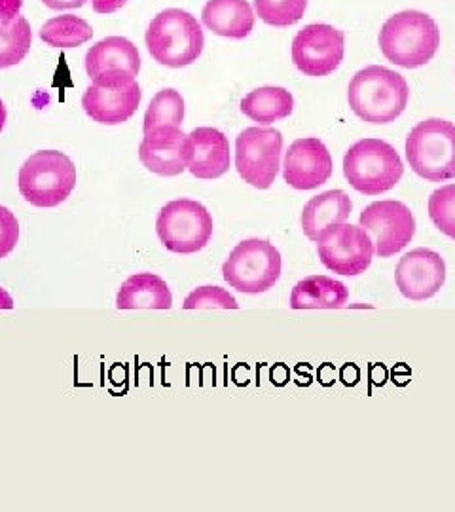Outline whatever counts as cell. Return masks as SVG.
<instances>
[{
  "mask_svg": "<svg viewBox=\"0 0 455 512\" xmlns=\"http://www.w3.org/2000/svg\"><path fill=\"white\" fill-rule=\"evenodd\" d=\"M410 88L404 76L382 65H370L353 76L347 88L351 110L368 124L395 122L408 107Z\"/></svg>",
  "mask_w": 455,
  "mask_h": 512,
  "instance_id": "6da1fadb",
  "label": "cell"
},
{
  "mask_svg": "<svg viewBox=\"0 0 455 512\" xmlns=\"http://www.w3.org/2000/svg\"><path fill=\"white\" fill-rule=\"evenodd\" d=\"M440 31L435 19L418 10H404L383 23L380 48L385 59L402 69L427 65L438 52Z\"/></svg>",
  "mask_w": 455,
  "mask_h": 512,
  "instance_id": "7a4b0ae2",
  "label": "cell"
},
{
  "mask_svg": "<svg viewBox=\"0 0 455 512\" xmlns=\"http://www.w3.org/2000/svg\"><path fill=\"white\" fill-rule=\"evenodd\" d=\"M146 46L152 59L160 65L182 69L198 61L205 37L198 19L192 14L179 8H167L150 21Z\"/></svg>",
  "mask_w": 455,
  "mask_h": 512,
  "instance_id": "3957f363",
  "label": "cell"
},
{
  "mask_svg": "<svg viewBox=\"0 0 455 512\" xmlns=\"http://www.w3.org/2000/svg\"><path fill=\"white\" fill-rule=\"evenodd\" d=\"M76 167L59 150H38L19 169V192L35 207H57L73 194Z\"/></svg>",
  "mask_w": 455,
  "mask_h": 512,
  "instance_id": "277c9868",
  "label": "cell"
},
{
  "mask_svg": "<svg viewBox=\"0 0 455 512\" xmlns=\"http://www.w3.org/2000/svg\"><path fill=\"white\" fill-rule=\"evenodd\" d=\"M406 158L412 171L425 181L455 179V126L448 120L419 122L406 137Z\"/></svg>",
  "mask_w": 455,
  "mask_h": 512,
  "instance_id": "5b68a950",
  "label": "cell"
},
{
  "mask_svg": "<svg viewBox=\"0 0 455 512\" xmlns=\"http://www.w3.org/2000/svg\"><path fill=\"white\" fill-rule=\"evenodd\" d=\"M347 183L364 196H380L393 190L404 175L401 156L382 139H363L349 148L344 158Z\"/></svg>",
  "mask_w": 455,
  "mask_h": 512,
  "instance_id": "8992f818",
  "label": "cell"
},
{
  "mask_svg": "<svg viewBox=\"0 0 455 512\" xmlns=\"http://www.w3.org/2000/svg\"><path fill=\"white\" fill-rule=\"evenodd\" d=\"M222 275L239 293H266L281 277V255L268 239H245L224 262Z\"/></svg>",
  "mask_w": 455,
  "mask_h": 512,
  "instance_id": "52a82bcc",
  "label": "cell"
},
{
  "mask_svg": "<svg viewBox=\"0 0 455 512\" xmlns=\"http://www.w3.org/2000/svg\"><path fill=\"white\" fill-rule=\"evenodd\" d=\"M156 232L167 251L194 255L211 241L213 217L200 202L175 200L162 207L156 220Z\"/></svg>",
  "mask_w": 455,
  "mask_h": 512,
  "instance_id": "ba28073f",
  "label": "cell"
},
{
  "mask_svg": "<svg viewBox=\"0 0 455 512\" xmlns=\"http://www.w3.org/2000/svg\"><path fill=\"white\" fill-rule=\"evenodd\" d=\"M283 135L273 128H247L236 141L239 177L258 190H268L281 167Z\"/></svg>",
  "mask_w": 455,
  "mask_h": 512,
  "instance_id": "9c48e42d",
  "label": "cell"
},
{
  "mask_svg": "<svg viewBox=\"0 0 455 512\" xmlns=\"http://www.w3.org/2000/svg\"><path fill=\"white\" fill-rule=\"evenodd\" d=\"M346 54V35L323 23L304 27L292 40V61L306 76L321 78L334 73Z\"/></svg>",
  "mask_w": 455,
  "mask_h": 512,
  "instance_id": "30bf717a",
  "label": "cell"
},
{
  "mask_svg": "<svg viewBox=\"0 0 455 512\" xmlns=\"http://www.w3.org/2000/svg\"><path fill=\"white\" fill-rule=\"evenodd\" d=\"M359 222L364 232L374 238V251L380 258L401 253L416 234V219L410 207L395 200L370 203Z\"/></svg>",
  "mask_w": 455,
  "mask_h": 512,
  "instance_id": "8fae6325",
  "label": "cell"
},
{
  "mask_svg": "<svg viewBox=\"0 0 455 512\" xmlns=\"http://www.w3.org/2000/svg\"><path fill=\"white\" fill-rule=\"evenodd\" d=\"M317 253L330 272L361 275L370 268L376 251L364 228L344 222L317 241Z\"/></svg>",
  "mask_w": 455,
  "mask_h": 512,
  "instance_id": "7c38bea8",
  "label": "cell"
},
{
  "mask_svg": "<svg viewBox=\"0 0 455 512\" xmlns=\"http://www.w3.org/2000/svg\"><path fill=\"white\" fill-rule=\"evenodd\" d=\"M86 71L97 86L122 88L135 82L141 71V55L128 38H105L88 50Z\"/></svg>",
  "mask_w": 455,
  "mask_h": 512,
  "instance_id": "4fadbf2b",
  "label": "cell"
},
{
  "mask_svg": "<svg viewBox=\"0 0 455 512\" xmlns=\"http://www.w3.org/2000/svg\"><path fill=\"white\" fill-rule=\"evenodd\" d=\"M395 281L404 298L414 302L429 300L446 283V262L431 249H414L399 260Z\"/></svg>",
  "mask_w": 455,
  "mask_h": 512,
  "instance_id": "5bb4252c",
  "label": "cell"
},
{
  "mask_svg": "<svg viewBox=\"0 0 455 512\" xmlns=\"http://www.w3.org/2000/svg\"><path fill=\"white\" fill-rule=\"evenodd\" d=\"M192 152V141L181 129L162 128L145 133L139 147V160L150 173L160 177H177L188 169Z\"/></svg>",
  "mask_w": 455,
  "mask_h": 512,
  "instance_id": "9a60e30c",
  "label": "cell"
},
{
  "mask_svg": "<svg viewBox=\"0 0 455 512\" xmlns=\"http://www.w3.org/2000/svg\"><path fill=\"white\" fill-rule=\"evenodd\" d=\"M332 177V156L323 141L315 137L296 139L283 164L285 183L296 190H315Z\"/></svg>",
  "mask_w": 455,
  "mask_h": 512,
  "instance_id": "2e32d148",
  "label": "cell"
},
{
  "mask_svg": "<svg viewBox=\"0 0 455 512\" xmlns=\"http://www.w3.org/2000/svg\"><path fill=\"white\" fill-rule=\"evenodd\" d=\"M143 92L137 82L122 88H105L91 84L82 97V107L93 122L103 126H118L128 122L137 112Z\"/></svg>",
  "mask_w": 455,
  "mask_h": 512,
  "instance_id": "e0dca14e",
  "label": "cell"
},
{
  "mask_svg": "<svg viewBox=\"0 0 455 512\" xmlns=\"http://www.w3.org/2000/svg\"><path fill=\"white\" fill-rule=\"evenodd\" d=\"M188 137L194 147L188 169L194 177L203 181H213L228 173L230 143L222 131L215 128H198Z\"/></svg>",
  "mask_w": 455,
  "mask_h": 512,
  "instance_id": "ac0fdd59",
  "label": "cell"
},
{
  "mask_svg": "<svg viewBox=\"0 0 455 512\" xmlns=\"http://www.w3.org/2000/svg\"><path fill=\"white\" fill-rule=\"evenodd\" d=\"M353 203L344 190H328L306 203L302 211V230L311 241H319L351 215Z\"/></svg>",
  "mask_w": 455,
  "mask_h": 512,
  "instance_id": "d6986e66",
  "label": "cell"
},
{
  "mask_svg": "<svg viewBox=\"0 0 455 512\" xmlns=\"http://www.w3.org/2000/svg\"><path fill=\"white\" fill-rule=\"evenodd\" d=\"M118 310H171L173 294L160 275L135 274L126 279L116 296Z\"/></svg>",
  "mask_w": 455,
  "mask_h": 512,
  "instance_id": "ffe728a7",
  "label": "cell"
},
{
  "mask_svg": "<svg viewBox=\"0 0 455 512\" xmlns=\"http://www.w3.org/2000/svg\"><path fill=\"white\" fill-rule=\"evenodd\" d=\"M201 19L219 37H249L255 27V12L247 0H209Z\"/></svg>",
  "mask_w": 455,
  "mask_h": 512,
  "instance_id": "44dd1931",
  "label": "cell"
},
{
  "mask_svg": "<svg viewBox=\"0 0 455 512\" xmlns=\"http://www.w3.org/2000/svg\"><path fill=\"white\" fill-rule=\"evenodd\" d=\"M346 285L327 275H310L294 285L292 310H340L347 304Z\"/></svg>",
  "mask_w": 455,
  "mask_h": 512,
  "instance_id": "7402d4cb",
  "label": "cell"
},
{
  "mask_svg": "<svg viewBox=\"0 0 455 512\" xmlns=\"http://www.w3.org/2000/svg\"><path fill=\"white\" fill-rule=\"evenodd\" d=\"M292 109L294 99L291 92L279 86L258 88L241 99V112L260 126H270L273 122L289 118Z\"/></svg>",
  "mask_w": 455,
  "mask_h": 512,
  "instance_id": "603a6c76",
  "label": "cell"
},
{
  "mask_svg": "<svg viewBox=\"0 0 455 512\" xmlns=\"http://www.w3.org/2000/svg\"><path fill=\"white\" fill-rule=\"evenodd\" d=\"M33 44V31L29 21L19 16L14 21L0 18V69L21 63Z\"/></svg>",
  "mask_w": 455,
  "mask_h": 512,
  "instance_id": "cb8c5ba5",
  "label": "cell"
},
{
  "mask_svg": "<svg viewBox=\"0 0 455 512\" xmlns=\"http://www.w3.org/2000/svg\"><path fill=\"white\" fill-rule=\"evenodd\" d=\"M91 37L90 23L78 16H57L40 29V38L52 48H78L90 42Z\"/></svg>",
  "mask_w": 455,
  "mask_h": 512,
  "instance_id": "d4e9b609",
  "label": "cell"
},
{
  "mask_svg": "<svg viewBox=\"0 0 455 512\" xmlns=\"http://www.w3.org/2000/svg\"><path fill=\"white\" fill-rule=\"evenodd\" d=\"M184 120V99L181 93L167 88L156 93L145 114V133L162 128H181Z\"/></svg>",
  "mask_w": 455,
  "mask_h": 512,
  "instance_id": "484cf974",
  "label": "cell"
},
{
  "mask_svg": "<svg viewBox=\"0 0 455 512\" xmlns=\"http://www.w3.org/2000/svg\"><path fill=\"white\" fill-rule=\"evenodd\" d=\"M256 14L273 27H291L304 18L308 0H255Z\"/></svg>",
  "mask_w": 455,
  "mask_h": 512,
  "instance_id": "4316f807",
  "label": "cell"
},
{
  "mask_svg": "<svg viewBox=\"0 0 455 512\" xmlns=\"http://www.w3.org/2000/svg\"><path fill=\"white\" fill-rule=\"evenodd\" d=\"M429 217L444 236L455 239V184H446L431 194Z\"/></svg>",
  "mask_w": 455,
  "mask_h": 512,
  "instance_id": "83f0119b",
  "label": "cell"
},
{
  "mask_svg": "<svg viewBox=\"0 0 455 512\" xmlns=\"http://www.w3.org/2000/svg\"><path fill=\"white\" fill-rule=\"evenodd\" d=\"M182 308L184 310H237L239 304L232 294L220 287H200L186 296Z\"/></svg>",
  "mask_w": 455,
  "mask_h": 512,
  "instance_id": "f1b7e54d",
  "label": "cell"
},
{
  "mask_svg": "<svg viewBox=\"0 0 455 512\" xmlns=\"http://www.w3.org/2000/svg\"><path fill=\"white\" fill-rule=\"evenodd\" d=\"M19 241V222L16 215L0 205V258L10 255Z\"/></svg>",
  "mask_w": 455,
  "mask_h": 512,
  "instance_id": "f546056e",
  "label": "cell"
},
{
  "mask_svg": "<svg viewBox=\"0 0 455 512\" xmlns=\"http://www.w3.org/2000/svg\"><path fill=\"white\" fill-rule=\"evenodd\" d=\"M23 0H0V18L4 21H14L19 18Z\"/></svg>",
  "mask_w": 455,
  "mask_h": 512,
  "instance_id": "4dcf8cb0",
  "label": "cell"
},
{
  "mask_svg": "<svg viewBox=\"0 0 455 512\" xmlns=\"http://www.w3.org/2000/svg\"><path fill=\"white\" fill-rule=\"evenodd\" d=\"M97 14H114L128 4V0H91Z\"/></svg>",
  "mask_w": 455,
  "mask_h": 512,
  "instance_id": "1f68e13d",
  "label": "cell"
},
{
  "mask_svg": "<svg viewBox=\"0 0 455 512\" xmlns=\"http://www.w3.org/2000/svg\"><path fill=\"white\" fill-rule=\"evenodd\" d=\"M42 2L52 10H74L86 4V0H42Z\"/></svg>",
  "mask_w": 455,
  "mask_h": 512,
  "instance_id": "d6a6232c",
  "label": "cell"
},
{
  "mask_svg": "<svg viewBox=\"0 0 455 512\" xmlns=\"http://www.w3.org/2000/svg\"><path fill=\"white\" fill-rule=\"evenodd\" d=\"M0 310H14V298L0 287Z\"/></svg>",
  "mask_w": 455,
  "mask_h": 512,
  "instance_id": "836d02e7",
  "label": "cell"
},
{
  "mask_svg": "<svg viewBox=\"0 0 455 512\" xmlns=\"http://www.w3.org/2000/svg\"><path fill=\"white\" fill-rule=\"evenodd\" d=\"M6 118H8V112H6V107H4V103L0 101V131L4 129V126H6Z\"/></svg>",
  "mask_w": 455,
  "mask_h": 512,
  "instance_id": "e575fe53",
  "label": "cell"
}]
</instances>
